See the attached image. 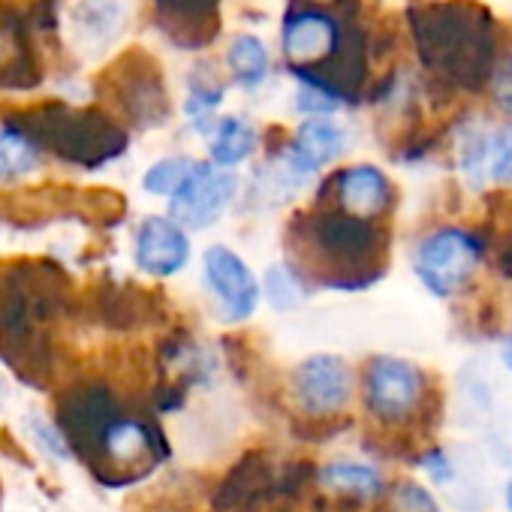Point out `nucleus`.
<instances>
[{"label": "nucleus", "instance_id": "1", "mask_svg": "<svg viewBox=\"0 0 512 512\" xmlns=\"http://www.w3.org/2000/svg\"><path fill=\"white\" fill-rule=\"evenodd\" d=\"M410 31L422 67L443 82L479 91L500 55L497 22L476 0H434L410 10Z\"/></svg>", "mask_w": 512, "mask_h": 512}, {"label": "nucleus", "instance_id": "2", "mask_svg": "<svg viewBox=\"0 0 512 512\" xmlns=\"http://www.w3.org/2000/svg\"><path fill=\"white\" fill-rule=\"evenodd\" d=\"M296 241L320 269V284L341 293L371 287L383 275L386 232L380 223L323 208L296 226Z\"/></svg>", "mask_w": 512, "mask_h": 512}, {"label": "nucleus", "instance_id": "3", "mask_svg": "<svg viewBox=\"0 0 512 512\" xmlns=\"http://www.w3.org/2000/svg\"><path fill=\"white\" fill-rule=\"evenodd\" d=\"M485 244L467 226H437L413 247V275L434 299L458 296L482 266Z\"/></svg>", "mask_w": 512, "mask_h": 512}, {"label": "nucleus", "instance_id": "4", "mask_svg": "<svg viewBox=\"0 0 512 512\" xmlns=\"http://www.w3.org/2000/svg\"><path fill=\"white\" fill-rule=\"evenodd\" d=\"M16 127V124H13ZM22 130V127H19ZM34 145L46 142L55 154L82 166H103L127 148V136L97 112L55 109L22 130Z\"/></svg>", "mask_w": 512, "mask_h": 512}, {"label": "nucleus", "instance_id": "5", "mask_svg": "<svg viewBox=\"0 0 512 512\" xmlns=\"http://www.w3.org/2000/svg\"><path fill=\"white\" fill-rule=\"evenodd\" d=\"M362 401L380 425H407L428 401V374L410 359L374 356L365 365Z\"/></svg>", "mask_w": 512, "mask_h": 512}, {"label": "nucleus", "instance_id": "6", "mask_svg": "<svg viewBox=\"0 0 512 512\" xmlns=\"http://www.w3.org/2000/svg\"><path fill=\"white\" fill-rule=\"evenodd\" d=\"M344 43H347V34L341 22L323 10L290 13L284 22V34H281L284 58L299 79L323 73V67L344 52Z\"/></svg>", "mask_w": 512, "mask_h": 512}, {"label": "nucleus", "instance_id": "7", "mask_svg": "<svg viewBox=\"0 0 512 512\" xmlns=\"http://www.w3.org/2000/svg\"><path fill=\"white\" fill-rule=\"evenodd\" d=\"M238 196V178L232 172L199 163L193 175L169 196V220L181 229H208Z\"/></svg>", "mask_w": 512, "mask_h": 512}, {"label": "nucleus", "instance_id": "8", "mask_svg": "<svg viewBox=\"0 0 512 512\" xmlns=\"http://www.w3.org/2000/svg\"><path fill=\"white\" fill-rule=\"evenodd\" d=\"M202 275L208 293L223 311V320L244 323L256 314V305H260V281H256L250 266L232 247L211 244L202 253Z\"/></svg>", "mask_w": 512, "mask_h": 512}, {"label": "nucleus", "instance_id": "9", "mask_svg": "<svg viewBox=\"0 0 512 512\" xmlns=\"http://www.w3.org/2000/svg\"><path fill=\"white\" fill-rule=\"evenodd\" d=\"M293 395L311 419L338 416L353 398V374L341 356L317 353L296 365Z\"/></svg>", "mask_w": 512, "mask_h": 512}, {"label": "nucleus", "instance_id": "10", "mask_svg": "<svg viewBox=\"0 0 512 512\" xmlns=\"http://www.w3.org/2000/svg\"><path fill=\"white\" fill-rule=\"evenodd\" d=\"M323 193H332L338 211L371 223H380V217H386L395 202V187L389 175L374 163H356L335 172L326 181Z\"/></svg>", "mask_w": 512, "mask_h": 512}, {"label": "nucleus", "instance_id": "11", "mask_svg": "<svg viewBox=\"0 0 512 512\" xmlns=\"http://www.w3.org/2000/svg\"><path fill=\"white\" fill-rule=\"evenodd\" d=\"M133 260L151 278H175L190 263V235L175 220L151 214L133 238Z\"/></svg>", "mask_w": 512, "mask_h": 512}, {"label": "nucleus", "instance_id": "12", "mask_svg": "<svg viewBox=\"0 0 512 512\" xmlns=\"http://www.w3.org/2000/svg\"><path fill=\"white\" fill-rule=\"evenodd\" d=\"M347 151V130L332 118H308L290 145L281 151V160L305 181H311L323 166L335 163Z\"/></svg>", "mask_w": 512, "mask_h": 512}, {"label": "nucleus", "instance_id": "13", "mask_svg": "<svg viewBox=\"0 0 512 512\" xmlns=\"http://www.w3.org/2000/svg\"><path fill=\"white\" fill-rule=\"evenodd\" d=\"M124 0H79L70 13L73 43L79 52H103L127 31Z\"/></svg>", "mask_w": 512, "mask_h": 512}, {"label": "nucleus", "instance_id": "14", "mask_svg": "<svg viewBox=\"0 0 512 512\" xmlns=\"http://www.w3.org/2000/svg\"><path fill=\"white\" fill-rule=\"evenodd\" d=\"M272 491H278V479L269 461H263L260 455H247L229 470V476L217 488V506L223 512L256 509Z\"/></svg>", "mask_w": 512, "mask_h": 512}, {"label": "nucleus", "instance_id": "15", "mask_svg": "<svg viewBox=\"0 0 512 512\" xmlns=\"http://www.w3.org/2000/svg\"><path fill=\"white\" fill-rule=\"evenodd\" d=\"M320 482L332 491L350 494V497H362V500H374L386 491L383 473L368 464V461H353V458H335L326 467H320Z\"/></svg>", "mask_w": 512, "mask_h": 512}, {"label": "nucleus", "instance_id": "16", "mask_svg": "<svg viewBox=\"0 0 512 512\" xmlns=\"http://www.w3.org/2000/svg\"><path fill=\"white\" fill-rule=\"evenodd\" d=\"M256 145H260V133H256V127L244 118L226 115L214 124L208 151H211L214 166H238L256 151Z\"/></svg>", "mask_w": 512, "mask_h": 512}, {"label": "nucleus", "instance_id": "17", "mask_svg": "<svg viewBox=\"0 0 512 512\" xmlns=\"http://www.w3.org/2000/svg\"><path fill=\"white\" fill-rule=\"evenodd\" d=\"M269 49L263 46L260 37H253V34H241L232 40V46L226 49V67L232 73V79L253 91V88H260L266 79H269Z\"/></svg>", "mask_w": 512, "mask_h": 512}, {"label": "nucleus", "instance_id": "18", "mask_svg": "<svg viewBox=\"0 0 512 512\" xmlns=\"http://www.w3.org/2000/svg\"><path fill=\"white\" fill-rule=\"evenodd\" d=\"M488 136H491V130H485L482 124H467L458 133L455 160H458V172L470 190H482L488 184Z\"/></svg>", "mask_w": 512, "mask_h": 512}, {"label": "nucleus", "instance_id": "19", "mask_svg": "<svg viewBox=\"0 0 512 512\" xmlns=\"http://www.w3.org/2000/svg\"><path fill=\"white\" fill-rule=\"evenodd\" d=\"M40 166V148L13 124L0 127V181H19Z\"/></svg>", "mask_w": 512, "mask_h": 512}, {"label": "nucleus", "instance_id": "20", "mask_svg": "<svg viewBox=\"0 0 512 512\" xmlns=\"http://www.w3.org/2000/svg\"><path fill=\"white\" fill-rule=\"evenodd\" d=\"M260 293H266V299H269V305L275 311H293L311 296L308 284H305V278H302V272L296 266H272L266 272V281H263Z\"/></svg>", "mask_w": 512, "mask_h": 512}, {"label": "nucleus", "instance_id": "21", "mask_svg": "<svg viewBox=\"0 0 512 512\" xmlns=\"http://www.w3.org/2000/svg\"><path fill=\"white\" fill-rule=\"evenodd\" d=\"M196 166H199V160H190V157H163L145 169L142 187L154 196H172L193 175Z\"/></svg>", "mask_w": 512, "mask_h": 512}, {"label": "nucleus", "instance_id": "22", "mask_svg": "<svg viewBox=\"0 0 512 512\" xmlns=\"http://www.w3.org/2000/svg\"><path fill=\"white\" fill-rule=\"evenodd\" d=\"M488 184L512 187V121L494 127L488 136Z\"/></svg>", "mask_w": 512, "mask_h": 512}, {"label": "nucleus", "instance_id": "23", "mask_svg": "<svg viewBox=\"0 0 512 512\" xmlns=\"http://www.w3.org/2000/svg\"><path fill=\"white\" fill-rule=\"evenodd\" d=\"M25 428H28L31 440H34L46 455H52V458H58V461H67V458L73 455L70 446H67V440H64V434H61V428L52 425L46 416H40V413L25 416Z\"/></svg>", "mask_w": 512, "mask_h": 512}, {"label": "nucleus", "instance_id": "24", "mask_svg": "<svg viewBox=\"0 0 512 512\" xmlns=\"http://www.w3.org/2000/svg\"><path fill=\"white\" fill-rule=\"evenodd\" d=\"M485 88L491 94V103L512 121V52L497 55V61L485 79Z\"/></svg>", "mask_w": 512, "mask_h": 512}, {"label": "nucleus", "instance_id": "25", "mask_svg": "<svg viewBox=\"0 0 512 512\" xmlns=\"http://www.w3.org/2000/svg\"><path fill=\"white\" fill-rule=\"evenodd\" d=\"M392 506L398 512H440V503L434 500V494L419 482H398L392 488Z\"/></svg>", "mask_w": 512, "mask_h": 512}, {"label": "nucleus", "instance_id": "26", "mask_svg": "<svg viewBox=\"0 0 512 512\" xmlns=\"http://www.w3.org/2000/svg\"><path fill=\"white\" fill-rule=\"evenodd\" d=\"M214 4L217 0H160V13L163 19H175V22H208L214 16Z\"/></svg>", "mask_w": 512, "mask_h": 512}, {"label": "nucleus", "instance_id": "27", "mask_svg": "<svg viewBox=\"0 0 512 512\" xmlns=\"http://www.w3.org/2000/svg\"><path fill=\"white\" fill-rule=\"evenodd\" d=\"M422 470L428 473V479L434 485H452L455 482V461L449 455V449L434 446L431 452L422 455Z\"/></svg>", "mask_w": 512, "mask_h": 512}, {"label": "nucleus", "instance_id": "28", "mask_svg": "<svg viewBox=\"0 0 512 512\" xmlns=\"http://www.w3.org/2000/svg\"><path fill=\"white\" fill-rule=\"evenodd\" d=\"M500 362H503V368L512 374V335L503 338V344H500Z\"/></svg>", "mask_w": 512, "mask_h": 512}, {"label": "nucleus", "instance_id": "29", "mask_svg": "<svg viewBox=\"0 0 512 512\" xmlns=\"http://www.w3.org/2000/svg\"><path fill=\"white\" fill-rule=\"evenodd\" d=\"M503 503H506V509L512 512V479L506 482V491H503Z\"/></svg>", "mask_w": 512, "mask_h": 512}, {"label": "nucleus", "instance_id": "30", "mask_svg": "<svg viewBox=\"0 0 512 512\" xmlns=\"http://www.w3.org/2000/svg\"><path fill=\"white\" fill-rule=\"evenodd\" d=\"M4 398H7V386H4V380H0V404H4Z\"/></svg>", "mask_w": 512, "mask_h": 512}]
</instances>
